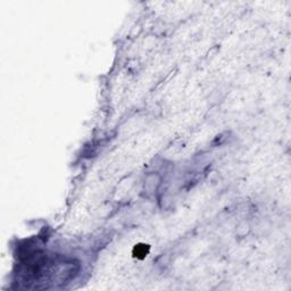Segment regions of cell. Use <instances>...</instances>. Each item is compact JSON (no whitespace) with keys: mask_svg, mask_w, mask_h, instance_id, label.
I'll return each mask as SVG.
<instances>
[{"mask_svg":"<svg viewBox=\"0 0 291 291\" xmlns=\"http://www.w3.org/2000/svg\"><path fill=\"white\" fill-rule=\"evenodd\" d=\"M161 182H162V178L160 177V174L151 173L148 175V177L146 178L144 183V191L146 193V194L150 196V194L156 193L158 188L161 186Z\"/></svg>","mask_w":291,"mask_h":291,"instance_id":"obj_1","label":"cell"}]
</instances>
